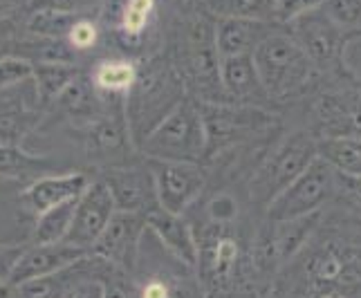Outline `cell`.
<instances>
[{
	"instance_id": "1",
	"label": "cell",
	"mask_w": 361,
	"mask_h": 298,
	"mask_svg": "<svg viewBox=\"0 0 361 298\" xmlns=\"http://www.w3.org/2000/svg\"><path fill=\"white\" fill-rule=\"evenodd\" d=\"M186 99V83L173 61L166 56L148 58L137 68V79L123 108L133 144L140 153L142 142Z\"/></svg>"
},
{
	"instance_id": "2",
	"label": "cell",
	"mask_w": 361,
	"mask_h": 298,
	"mask_svg": "<svg viewBox=\"0 0 361 298\" xmlns=\"http://www.w3.org/2000/svg\"><path fill=\"white\" fill-rule=\"evenodd\" d=\"M319 157V137L307 130H294L263 159L249 182L252 202L267 209L276 197L296 182Z\"/></svg>"
},
{
	"instance_id": "3",
	"label": "cell",
	"mask_w": 361,
	"mask_h": 298,
	"mask_svg": "<svg viewBox=\"0 0 361 298\" xmlns=\"http://www.w3.org/2000/svg\"><path fill=\"white\" fill-rule=\"evenodd\" d=\"M140 153L146 159L200 164V159L207 157V128L200 104L186 97L142 142Z\"/></svg>"
},
{
	"instance_id": "4",
	"label": "cell",
	"mask_w": 361,
	"mask_h": 298,
	"mask_svg": "<svg viewBox=\"0 0 361 298\" xmlns=\"http://www.w3.org/2000/svg\"><path fill=\"white\" fill-rule=\"evenodd\" d=\"M254 66L267 97H285L305 88L314 74L312 61L292 34L276 32L256 47Z\"/></svg>"
},
{
	"instance_id": "5",
	"label": "cell",
	"mask_w": 361,
	"mask_h": 298,
	"mask_svg": "<svg viewBox=\"0 0 361 298\" xmlns=\"http://www.w3.org/2000/svg\"><path fill=\"white\" fill-rule=\"evenodd\" d=\"M337 195V175L326 159L317 157L301 178L292 182L267 209V222H292L314 216Z\"/></svg>"
},
{
	"instance_id": "6",
	"label": "cell",
	"mask_w": 361,
	"mask_h": 298,
	"mask_svg": "<svg viewBox=\"0 0 361 298\" xmlns=\"http://www.w3.org/2000/svg\"><path fill=\"white\" fill-rule=\"evenodd\" d=\"M202 110L204 128H207V155L214 151H222L231 144L252 139L263 135L274 126V115L265 113L258 106L245 104H204L197 101Z\"/></svg>"
},
{
	"instance_id": "7",
	"label": "cell",
	"mask_w": 361,
	"mask_h": 298,
	"mask_svg": "<svg viewBox=\"0 0 361 298\" xmlns=\"http://www.w3.org/2000/svg\"><path fill=\"white\" fill-rule=\"evenodd\" d=\"M292 25V36L294 41L303 47L307 58L312 61L317 70H328V72H343V52L348 41L357 39L359 34L341 30L334 23L326 9H317L296 18Z\"/></svg>"
},
{
	"instance_id": "8",
	"label": "cell",
	"mask_w": 361,
	"mask_h": 298,
	"mask_svg": "<svg viewBox=\"0 0 361 298\" xmlns=\"http://www.w3.org/2000/svg\"><path fill=\"white\" fill-rule=\"evenodd\" d=\"M144 161L153 173L159 209L182 216L200 197L207 184V173L200 164H191V161H161L146 157Z\"/></svg>"
},
{
	"instance_id": "9",
	"label": "cell",
	"mask_w": 361,
	"mask_h": 298,
	"mask_svg": "<svg viewBox=\"0 0 361 298\" xmlns=\"http://www.w3.org/2000/svg\"><path fill=\"white\" fill-rule=\"evenodd\" d=\"M144 231H148L146 216L117 211L113 220L108 222L106 231L99 235L90 254L130 274L137 267V260H140V242Z\"/></svg>"
},
{
	"instance_id": "10",
	"label": "cell",
	"mask_w": 361,
	"mask_h": 298,
	"mask_svg": "<svg viewBox=\"0 0 361 298\" xmlns=\"http://www.w3.org/2000/svg\"><path fill=\"white\" fill-rule=\"evenodd\" d=\"M99 178H102L104 184L108 186L117 211L148 216L159 209L155 180H153V173L148 168L146 161L144 164L110 166Z\"/></svg>"
},
{
	"instance_id": "11",
	"label": "cell",
	"mask_w": 361,
	"mask_h": 298,
	"mask_svg": "<svg viewBox=\"0 0 361 298\" xmlns=\"http://www.w3.org/2000/svg\"><path fill=\"white\" fill-rule=\"evenodd\" d=\"M117 206L108 186L104 184L102 178L92 180L77 202V213H74L66 242L90 254L94 242L99 240V235L106 231L108 222L113 220Z\"/></svg>"
},
{
	"instance_id": "12",
	"label": "cell",
	"mask_w": 361,
	"mask_h": 298,
	"mask_svg": "<svg viewBox=\"0 0 361 298\" xmlns=\"http://www.w3.org/2000/svg\"><path fill=\"white\" fill-rule=\"evenodd\" d=\"M45 101L34 79L0 92V142L23 144L45 115Z\"/></svg>"
},
{
	"instance_id": "13",
	"label": "cell",
	"mask_w": 361,
	"mask_h": 298,
	"mask_svg": "<svg viewBox=\"0 0 361 298\" xmlns=\"http://www.w3.org/2000/svg\"><path fill=\"white\" fill-rule=\"evenodd\" d=\"M85 153L94 161H104L106 168L110 166H123L128 164L123 159V153H128L130 148L137 151L130 128L126 121V113L119 115H99L92 121L85 123Z\"/></svg>"
},
{
	"instance_id": "14",
	"label": "cell",
	"mask_w": 361,
	"mask_h": 298,
	"mask_svg": "<svg viewBox=\"0 0 361 298\" xmlns=\"http://www.w3.org/2000/svg\"><path fill=\"white\" fill-rule=\"evenodd\" d=\"M92 178L83 170H68V173H47V175L36 178L25 186L20 193L23 206L36 218L45 211L72 200H79L83 191L88 189Z\"/></svg>"
},
{
	"instance_id": "15",
	"label": "cell",
	"mask_w": 361,
	"mask_h": 298,
	"mask_svg": "<svg viewBox=\"0 0 361 298\" xmlns=\"http://www.w3.org/2000/svg\"><path fill=\"white\" fill-rule=\"evenodd\" d=\"M319 225V213L292 222H269V229L258 240V260L260 265L281 267L307 244L310 233Z\"/></svg>"
},
{
	"instance_id": "16",
	"label": "cell",
	"mask_w": 361,
	"mask_h": 298,
	"mask_svg": "<svg viewBox=\"0 0 361 298\" xmlns=\"http://www.w3.org/2000/svg\"><path fill=\"white\" fill-rule=\"evenodd\" d=\"M90 254L77 249L68 242H56V244H32L27 242L14 267L9 283L11 285H23L43 276H52L61 269H68L77 265L79 260L88 258Z\"/></svg>"
},
{
	"instance_id": "17",
	"label": "cell",
	"mask_w": 361,
	"mask_h": 298,
	"mask_svg": "<svg viewBox=\"0 0 361 298\" xmlns=\"http://www.w3.org/2000/svg\"><path fill=\"white\" fill-rule=\"evenodd\" d=\"M148 231H151L159 244L178 260L186 269H197L200 265V249H197L195 235L191 225L178 213H169L164 209H157L146 216Z\"/></svg>"
},
{
	"instance_id": "18",
	"label": "cell",
	"mask_w": 361,
	"mask_h": 298,
	"mask_svg": "<svg viewBox=\"0 0 361 298\" xmlns=\"http://www.w3.org/2000/svg\"><path fill=\"white\" fill-rule=\"evenodd\" d=\"M276 34L271 20L254 18H222L216 25V49L220 58L254 54L256 47Z\"/></svg>"
},
{
	"instance_id": "19",
	"label": "cell",
	"mask_w": 361,
	"mask_h": 298,
	"mask_svg": "<svg viewBox=\"0 0 361 298\" xmlns=\"http://www.w3.org/2000/svg\"><path fill=\"white\" fill-rule=\"evenodd\" d=\"M218 72H220V85H222V92L227 97V101L254 106V101L269 99L263 83H260L252 54L220 58Z\"/></svg>"
},
{
	"instance_id": "20",
	"label": "cell",
	"mask_w": 361,
	"mask_h": 298,
	"mask_svg": "<svg viewBox=\"0 0 361 298\" xmlns=\"http://www.w3.org/2000/svg\"><path fill=\"white\" fill-rule=\"evenodd\" d=\"M52 168H54V161H49L47 157L25 151L20 144L0 142V178L30 184L36 178L52 173Z\"/></svg>"
},
{
	"instance_id": "21",
	"label": "cell",
	"mask_w": 361,
	"mask_h": 298,
	"mask_svg": "<svg viewBox=\"0 0 361 298\" xmlns=\"http://www.w3.org/2000/svg\"><path fill=\"white\" fill-rule=\"evenodd\" d=\"M97 94H99V90L94 88L92 79H85L79 74V77L54 99V104L49 108L59 110L61 115H66L70 119L92 121L94 117H99V97Z\"/></svg>"
},
{
	"instance_id": "22",
	"label": "cell",
	"mask_w": 361,
	"mask_h": 298,
	"mask_svg": "<svg viewBox=\"0 0 361 298\" xmlns=\"http://www.w3.org/2000/svg\"><path fill=\"white\" fill-rule=\"evenodd\" d=\"M77 202L72 200L66 204H59L54 209L45 211V213L34 218L32 233H30V242L32 244H56V242H66L74 213H77Z\"/></svg>"
},
{
	"instance_id": "23",
	"label": "cell",
	"mask_w": 361,
	"mask_h": 298,
	"mask_svg": "<svg viewBox=\"0 0 361 298\" xmlns=\"http://www.w3.org/2000/svg\"><path fill=\"white\" fill-rule=\"evenodd\" d=\"M90 79L102 94L126 99L137 79V66L126 58H106L94 68Z\"/></svg>"
},
{
	"instance_id": "24",
	"label": "cell",
	"mask_w": 361,
	"mask_h": 298,
	"mask_svg": "<svg viewBox=\"0 0 361 298\" xmlns=\"http://www.w3.org/2000/svg\"><path fill=\"white\" fill-rule=\"evenodd\" d=\"M319 157L345 175H361V137H319Z\"/></svg>"
},
{
	"instance_id": "25",
	"label": "cell",
	"mask_w": 361,
	"mask_h": 298,
	"mask_svg": "<svg viewBox=\"0 0 361 298\" xmlns=\"http://www.w3.org/2000/svg\"><path fill=\"white\" fill-rule=\"evenodd\" d=\"M79 68L74 63H59V61H41L34 63V83L39 88L45 106L49 108L54 99L63 92L68 85L79 77Z\"/></svg>"
},
{
	"instance_id": "26",
	"label": "cell",
	"mask_w": 361,
	"mask_h": 298,
	"mask_svg": "<svg viewBox=\"0 0 361 298\" xmlns=\"http://www.w3.org/2000/svg\"><path fill=\"white\" fill-rule=\"evenodd\" d=\"M209 11L222 18L271 20V0H204ZM274 23V20H271Z\"/></svg>"
},
{
	"instance_id": "27",
	"label": "cell",
	"mask_w": 361,
	"mask_h": 298,
	"mask_svg": "<svg viewBox=\"0 0 361 298\" xmlns=\"http://www.w3.org/2000/svg\"><path fill=\"white\" fill-rule=\"evenodd\" d=\"M77 23L72 14H54V11H32L27 18V30L41 39H68L72 25Z\"/></svg>"
},
{
	"instance_id": "28",
	"label": "cell",
	"mask_w": 361,
	"mask_h": 298,
	"mask_svg": "<svg viewBox=\"0 0 361 298\" xmlns=\"http://www.w3.org/2000/svg\"><path fill=\"white\" fill-rule=\"evenodd\" d=\"M153 9H155V0H126L121 11V32L128 39L142 36L148 20L153 16Z\"/></svg>"
},
{
	"instance_id": "29",
	"label": "cell",
	"mask_w": 361,
	"mask_h": 298,
	"mask_svg": "<svg viewBox=\"0 0 361 298\" xmlns=\"http://www.w3.org/2000/svg\"><path fill=\"white\" fill-rule=\"evenodd\" d=\"M34 77V63L30 58L18 54L0 56V92L16 88V85L30 81Z\"/></svg>"
},
{
	"instance_id": "30",
	"label": "cell",
	"mask_w": 361,
	"mask_h": 298,
	"mask_svg": "<svg viewBox=\"0 0 361 298\" xmlns=\"http://www.w3.org/2000/svg\"><path fill=\"white\" fill-rule=\"evenodd\" d=\"M323 9L341 30L361 36V0H328Z\"/></svg>"
},
{
	"instance_id": "31",
	"label": "cell",
	"mask_w": 361,
	"mask_h": 298,
	"mask_svg": "<svg viewBox=\"0 0 361 298\" xmlns=\"http://www.w3.org/2000/svg\"><path fill=\"white\" fill-rule=\"evenodd\" d=\"M328 0H271V20L274 23H294L303 14L317 11Z\"/></svg>"
},
{
	"instance_id": "32",
	"label": "cell",
	"mask_w": 361,
	"mask_h": 298,
	"mask_svg": "<svg viewBox=\"0 0 361 298\" xmlns=\"http://www.w3.org/2000/svg\"><path fill=\"white\" fill-rule=\"evenodd\" d=\"M102 283H104V298H140L137 290L128 283V274L117 267H110Z\"/></svg>"
},
{
	"instance_id": "33",
	"label": "cell",
	"mask_w": 361,
	"mask_h": 298,
	"mask_svg": "<svg viewBox=\"0 0 361 298\" xmlns=\"http://www.w3.org/2000/svg\"><path fill=\"white\" fill-rule=\"evenodd\" d=\"M140 298H184L180 285L171 283L169 278H161V276H155V278H148L140 290H137Z\"/></svg>"
},
{
	"instance_id": "34",
	"label": "cell",
	"mask_w": 361,
	"mask_h": 298,
	"mask_svg": "<svg viewBox=\"0 0 361 298\" xmlns=\"http://www.w3.org/2000/svg\"><path fill=\"white\" fill-rule=\"evenodd\" d=\"M238 258V247H235L233 240H220L216 242V249H214V258H211V269H214L216 276H227L231 265L235 263Z\"/></svg>"
},
{
	"instance_id": "35",
	"label": "cell",
	"mask_w": 361,
	"mask_h": 298,
	"mask_svg": "<svg viewBox=\"0 0 361 298\" xmlns=\"http://www.w3.org/2000/svg\"><path fill=\"white\" fill-rule=\"evenodd\" d=\"M68 43L72 45L74 52L77 49H90L97 43V25L88 18H77L68 34Z\"/></svg>"
},
{
	"instance_id": "36",
	"label": "cell",
	"mask_w": 361,
	"mask_h": 298,
	"mask_svg": "<svg viewBox=\"0 0 361 298\" xmlns=\"http://www.w3.org/2000/svg\"><path fill=\"white\" fill-rule=\"evenodd\" d=\"M334 175H337V193L361 209V175H345V173L337 170H334Z\"/></svg>"
},
{
	"instance_id": "37",
	"label": "cell",
	"mask_w": 361,
	"mask_h": 298,
	"mask_svg": "<svg viewBox=\"0 0 361 298\" xmlns=\"http://www.w3.org/2000/svg\"><path fill=\"white\" fill-rule=\"evenodd\" d=\"M23 249L25 244H0V283L11 278Z\"/></svg>"
},
{
	"instance_id": "38",
	"label": "cell",
	"mask_w": 361,
	"mask_h": 298,
	"mask_svg": "<svg viewBox=\"0 0 361 298\" xmlns=\"http://www.w3.org/2000/svg\"><path fill=\"white\" fill-rule=\"evenodd\" d=\"M66 298H104L102 276H85L66 294Z\"/></svg>"
},
{
	"instance_id": "39",
	"label": "cell",
	"mask_w": 361,
	"mask_h": 298,
	"mask_svg": "<svg viewBox=\"0 0 361 298\" xmlns=\"http://www.w3.org/2000/svg\"><path fill=\"white\" fill-rule=\"evenodd\" d=\"M81 5V0H30L27 11H54V14H72Z\"/></svg>"
},
{
	"instance_id": "40",
	"label": "cell",
	"mask_w": 361,
	"mask_h": 298,
	"mask_svg": "<svg viewBox=\"0 0 361 298\" xmlns=\"http://www.w3.org/2000/svg\"><path fill=\"white\" fill-rule=\"evenodd\" d=\"M235 202L231 200L229 195H218L214 202L209 204V213L216 222H227L231 218H235Z\"/></svg>"
},
{
	"instance_id": "41",
	"label": "cell",
	"mask_w": 361,
	"mask_h": 298,
	"mask_svg": "<svg viewBox=\"0 0 361 298\" xmlns=\"http://www.w3.org/2000/svg\"><path fill=\"white\" fill-rule=\"evenodd\" d=\"M0 298H18V290H16V285H11L9 280L0 283Z\"/></svg>"
},
{
	"instance_id": "42",
	"label": "cell",
	"mask_w": 361,
	"mask_h": 298,
	"mask_svg": "<svg viewBox=\"0 0 361 298\" xmlns=\"http://www.w3.org/2000/svg\"><path fill=\"white\" fill-rule=\"evenodd\" d=\"M14 9V0H0V18H5Z\"/></svg>"
}]
</instances>
